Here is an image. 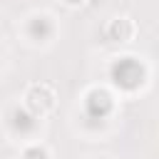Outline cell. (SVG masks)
I'll list each match as a JSON object with an SVG mask.
<instances>
[{
	"label": "cell",
	"mask_w": 159,
	"mask_h": 159,
	"mask_svg": "<svg viewBox=\"0 0 159 159\" xmlns=\"http://www.w3.org/2000/svg\"><path fill=\"white\" fill-rule=\"evenodd\" d=\"M25 107L35 114V117H45L52 107H55V92L50 84H30L25 92Z\"/></svg>",
	"instance_id": "obj_1"
},
{
	"label": "cell",
	"mask_w": 159,
	"mask_h": 159,
	"mask_svg": "<svg viewBox=\"0 0 159 159\" xmlns=\"http://www.w3.org/2000/svg\"><path fill=\"white\" fill-rule=\"evenodd\" d=\"M92 159H107V157H92Z\"/></svg>",
	"instance_id": "obj_4"
},
{
	"label": "cell",
	"mask_w": 159,
	"mask_h": 159,
	"mask_svg": "<svg viewBox=\"0 0 159 159\" xmlns=\"http://www.w3.org/2000/svg\"><path fill=\"white\" fill-rule=\"evenodd\" d=\"M107 32H109V37L112 40H117V42H129L132 40V35H134V22L129 20V17H114L109 25H107Z\"/></svg>",
	"instance_id": "obj_2"
},
{
	"label": "cell",
	"mask_w": 159,
	"mask_h": 159,
	"mask_svg": "<svg viewBox=\"0 0 159 159\" xmlns=\"http://www.w3.org/2000/svg\"><path fill=\"white\" fill-rule=\"evenodd\" d=\"M62 2H65V5H82L84 0H62Z\"/></svg>",
	"instance_id": "obj_3"
}]
</instances>
